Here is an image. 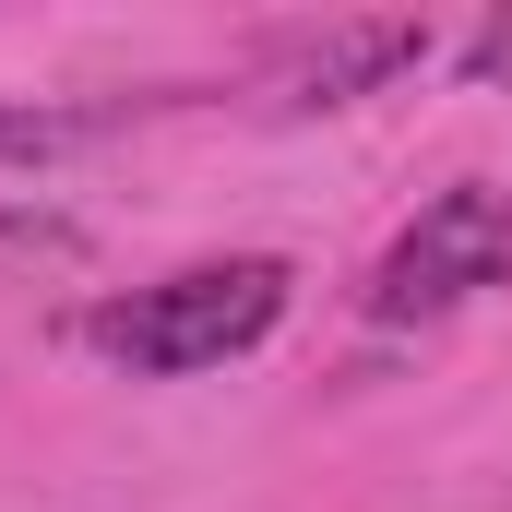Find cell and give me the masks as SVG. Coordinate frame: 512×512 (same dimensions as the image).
<instances>
[{
    "instance_id": "cell-1",
    "label": "cell",
    "mask_w": 512,
    "mask_h": 512,
    "mask_svg": "<svg viewBox=\"0 0 512 512\" xmlns=\"http://www.w3.org/2000/svg\"><path fill=\"white\" fill-rule=\"evenodd\" d=\"M274 310H286V262L239 251V262H191V274H167V286L108 298L84 334H96V358L131 370V382H179V370H215V358L262 346Z\"/></svg>"
},
{
    "instance_id": "cell-2",
    "label": "cell",
    "mask_w": 512,
    "mask_h": 512,
    "mask_svg": "<svg viewBox=\"0 0 512 512\" xmlns=\"http://www.w3.org/2000/svg\"><path fill=\"white\" fill-rule=\"evenodd\" d=\"M489 286H512V191L501 179H453L441 203H417V227L382 251L370 310L382 322H441V310H465Z\"/></svg>"
},
{
    "instance_id": "cell-3",
    "label": "cell",
    "mask_w": 512,
    "mask_h": 512,
    "mask_svg": "<svg viewBox=\"0 0 512 512\" xmlns=\"http://www.w3.org/2000/svg\"><path fill=\"white\" fill-rule=\"evenodd\" d=\"M417 48H429V36H417V24H393V12H382V24H334V36L286 72V96H298V108H346V96H370L382 72H405Z\"/></svg>"
},
{
    "instance_id": "cell-4",
    "label": "cell",
    "mask_w": 512,
    "mask_h": 512,
    "mask_svg": "<svg viewBox=\"0 0 512 512\" xmlns=\"http://www.w3.org/2000/svg\"><path fill=\"white\" fill-rule=\"evenodd\" d=\"M72 120H36V108H0V167H36V155H60Z\"/></svg>"
}]
</instances>
